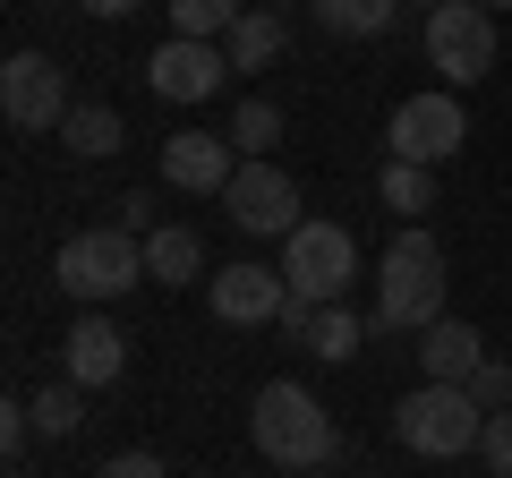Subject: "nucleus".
Segmentation results:
<instances>
[{"instance_id": "nucleus-4", "label": "nucleus", "mask_w": 512, "mask_h": 478, "mask_svg": "<svg viewBox=\"0 0 512 478\" xmlns=\"http://www.w3.org/2000/svg\"><path fill=\"white\" fill-rule=\"evenodd\" d=\"M478 427H487V410L470 402V385H436L427 376L410 402H393V444L419 461H461L478 453Z\"/></svg>"}, {"instance_id": "nucleus-25", "label": "nucleus", "mask_w": 512, "mask_h": 478, "mask_svg": "<svg viewBox=\"0 0 512 478\" xmlns=\"http://www.w3.org/2000/svg\"><path fill=\"white\" fill-rule=\"evenodd\" d=\"M470 402H478V410H504V402H512V368H504V359H487V368L470 376Z\"/></svg>"}, {"instance_id": "nucleus-19", "label": "nucleus", "mask_w": 512, "mask_h": 478, "mask_svg": "<svg viewBox=\"0 0 512 478\" xmlns=\"http://www.w3.org/2000/svg\"><path fill=\"white\" fill-rule=\"evenodd\" d=\"M308 9L325 18V35L367 43V35H384V26H393V9H402V0H308Z\"/></svg>"}, {"instance_id": "nucleus-6", "label": "nucleus", "mask_w": 512, "mask_h": 478, "mask_svg": "<svg viewBox=\"0 0 512 478\" xmlns=\"http://www.w3.org/2000/svg\"><path fill=\"white\" fill-rule=\"evenodd\" d=\"M427 69L444 86H478L495 69V9L487 0H436L427 9Z\"/></svg>"}, {"instance_id": "nucleus-12", "label": "nucleus", "mask_w": 512, "mask_h": 478, "mask_svg": "<svg viewBox=\"0 0 512 478\" xmlns=\"http://www.w3.org/2000/svg\"><path fill=\"white\" fill-rule=\"evenodd\" d=\"M231 171H239V146H231V137H205V129L163 137V180L188 188V197H222Z\"/></svg>"}, {"instance_id": "nucleus-32", "label": "nucleus", "mask_w": 512, "mask_h": 478, "mask_svg": "<svg viewBox=\"0 0 512 478\" xmlns=\"http://www.w3.org/2000/svg\"><path fill=\"white\" fill-rule=\"evenodd\" d=\"M487 478H495V470H487Z\"/></svg>"}, {"instance_id": "nucleus-29", "label": "nucleus", "mask_w": 512, "mask_h": 478, "mask_svg": "<svg viewBox=\"0 0 512 478\" xmlns=\"http://www.w3.org/2000/svg\"><path fill=\"white\" fill-rule=\"evenodd\" d=\"M77 9H94V18H137L146 0H77Z\"/></svg>"}, {"instance_id": "nucleus-21", "label": "nucleus", "mask_w": 512, "mask_h": 478, "mask_svg": "<svg viewBox=\"0 0 512 478\" xmlns=\"http://www.w3.org/2000/svg\"><path fill=\"white\" fill-rule=\"evenodd\" d=\"M222 137H231L239 154H274V146H282V103H265V94H248V103L231 111V129H222Z\"/></svg>"}, {"instance_id": "nucleus-23", "label": "nucleus", "mask_w": 512, "mask_h": 478, "mask_svg": "<svg viewBox=\"0 0 512 478\" xmlns=\"http://www.w3.org/2000/svg\"><path fill=\"white\" fill-rule=\"evenodd\" d=\"M384 205L419 222L427 205H436V171H427V163H402V154H393V163H384Z\"/></svg>"}, {"instance_id": "nucleus-3", "label": "nucleus", "mask_w": 512, "mask_h": 478, "mask_svg": "<svg viewBox=\"0 0 512 478\" xmlns=\"http://www.w3.org/2000/svg\"><path fill=\"white\" fill-rule=\"evenodd\" d=\"M52 282L77 299V308L128 299L137 282H146V239H137V231H120V222H103V231H77V239H60Z\"/></svg>"}, {"instance_id": "nucleus-14", "label": "nucleus", "mask_w": 512, "mask_h": 478, "mask_svg": "<svg viewBox=\"0 0 512 478\" xmlns=\"http://www.w3.org/2000/svg\"><path fill=\"white\" fill-rule=\"evenodd\" d=\"M419 368L436 376V385H470V376L487 368V333L461 325V316H436V325H427V342H419Z\"/></svg>"}, {"instance_id": "nucleus-27", "label": "nucleus", "mask_w": 512, "mask_h": 478, "mask_svg": "<svg viewBox=\"0 0 512 478\" xmlns=\"http://www.w3.org/2000/svg\"><path fill=\"white\" fill-rule=\"evenodd\" d=\"M26 436H35V410H26V402H9V410H0V453H18Z\"/></svg>"}, {"instance_id": "nucleus-1", "label": "nucleus", "mask_w": 512, "mask_h": 478, "mask_svg": "<svg viewBox=\"0 0 512 478\" xmlns=\"http://www.w3.org/2000/svg\"><path fill=\"white\" fill-rule=\"evenodd\" d=\"M248 436H256V453L274 461V470H325V461L342 453V427H333V410L316 402L308 385H291V376L256 385V402H248Z\"/></svg>"}, {"instance_id": "nucleus-24", "label": "nucleus", "mask_w": 512, "mask_h": 478, "mask_svg": "<svg viewBox=\"0 0 512 478\" xmlns=\"http://www.w3.org/2000/svg\"><path fill=\"white\" fill-rule=\"evenodd\" d=\"M478 461H487L495 478H512V402L487 410V427H478Z\"/></svg>"}, {"instance_id": "nucleus-5", "label": "nucleus", "mask_w": 512, "mask_h": 478, "mask_svg": "<svg viewBox=\"0 0 512 478\" xmlns=\"http://www.w3.org/2000/svg\"><path fill=\"white\" fill-rule=\"evenodd\" d=\"M282 274H291L299 308H333V299L350 291V274H359V239H350L342 222H299V231L282 239Z\"/></svg>"}, {"instance_id": "nucleus-28", "label": "nucleus", "mask_w": 512, "mask_h": 478, "mask_svg": "<svg viewBox=\"0 0 512 478\" xmlns=\"http://www.w3.org/2000/svg\"><path fill=\"white\" fill-rule=\"evenodd\" d=\"M120 231H137V239L163 231V222H154V197H146V188H137V197H120Z\"/></svg>"}, {"instance_id": "nucleus-26", "label": "nucleus", "mask_w": 512, "mask_h": 478, "mask_svg": "<svg viewBox=\"0 0 512 478\" xmlns=\"http://www.w3.org/2000/svg\"><path fill=\"white\" fill-rule=\"evenodd\" d=\"M94 478H171V470H163V453H111Z\"/></svg>"}, {"instance_id": "nucleus-30", "label": "nucleus", "mask_w": 512, "mask_h": 478, "mask_svg": "<svg viewBox=\"0 0 512 478\" xmlns=\"http://www.w3.org/2000/svg\"><path fill=\"white\" fill-rule=\"evenodd\" d=\"M487 9H512V0H487Z\"/></svg>"}, {"instance_id": "nucleus-17", "label": "nucleus", "mask_w": 512, "mask_h": 478, "mask_svg": "<svg viewBox=\"0 0 512 478\" xmlns=\"http://www.w3.org/2000/svg\"><path fill=\"white\" fill-rule=\"evenodd\" d=\"M282 43H291V26H282V9H248V18L222 35V52H231V69H274Z\"/></svg>"}, {"instance_id": "nucleus-10", "label": "nucleus", "mask_w": 512, "mask_h": 478, "mask_svg": "<svg viewBox=\"0 0 512 478\" xmlns=\"http://www.w3.org/2000/svg\"><path fill=\"white\" fill-rule=\"evenodd\" d=\"M146 86L163 94V103H214L222 86H231V52H222V43H205V35H171L163 52L146 60Z\"/></svg>"}, {"instance_id": "nucleus-15", "label": "nucleus", "mask_w": 512, "mask_h": 478, "mask_svg": "<svg viewBox=\"0 0 512 478\" xmlns=\"http://www.w3.org/2000/svg\"><path fill=\"white\" fill-rule=\"evenodd\" d=\"M197 274H205V239L188 231V222H163V231H146V282H171V291H188Z\"/></svg>"}, {"instance_id": "nucleus-8", "label": "nucleus", "mask_w": 512, "mask_h": 478, "mask_svg": "<svg viewBox=\"0 0 512 478\" xmlns=\"http://www.w3.org/2000/svg\"><path fill=\"white\" fill-rule=\"evenodd\" d=\"M461 137H470V111H461V94H410V103H393V120H384V146L402 154V163H453Z\"/></svg>"}, {"instance_id": "nucleus-18", "label": "nucleus", "mask_w": 512, "mask_h": 478, "mask_svg": "<svg viewBox=\"0 0 512 478\" xmlns=\"http://www.w3.org/2000/svg\"><path fill=\"white\" fill-rule=\"evenodd\" d=\"M359 342H367V325L333 299V308H308V333H299V350H316L325 368H342V359H359Z\"/></svg>"}, {"instance_id": "nucleus-7", "label": "nucleus", "mask_w": 512, "mask_h": 478, "mask_svg": "<svg viewBox=\"0 0 512 478\" xmlns=\"http://www.w3.org/2000/svg\"><path fill=\"white\" fill-rule=\"evenodd\" d=\"M222 214H231L248 239H291L299 222H308V214H299V180H291L282 163H265V154H248V163L231 171V188H222Z\"/></svg>"}, {"instance_id": "nucleus-11", "label": "nucleus", "mask_w": 512, "mask_h": 478, "mask_svg": "<svg viewBox=\"0 0 512 478\" xmlns=\"http://www.w3.org/2000/svg\"><path fill=\"white\" fill-rule=\"evenodd\" d=\"M205 299H214L222 325L256 333V325H282V308H291V274L282 265H222V274H205Z\"/></svg>"}, {"instance_id": "nucleus-31", "label": "nucleus", "mask_w": 512, "mask_h": 478, "mask_svg": "<svg viewBox=\"0 0 512 478\" xmlns=\"http://www.w3.org/2000/svg\"><path fill=\"white\" fill-rule=\"evenodd\" d=\"M427 9H436V0H427Z\"/></svg>"}, {"instance_id": "nucleus-2", "label": "nucleus", "mask_w": 512, "mask_h": 478, "mask_svg": "<svg viewBox=\"0 0 512 478\" xmlns=\"http://www.w3.org/2000/svg\"><path fill=\"white\" fill-rule=\"evenodd\" d=\"M444 316V248L436 231H393V248H384V274H376V325L384 333H427Z\"/></svg>"}, {"instance_id": "nucleus-9", "label": "nucleus", "mask_w": 512, "mask_h": 478, "mask_svg": "<svg viewBox=\"0 0 512 478\" xmlns=\"http://www.w3.org/2000/svg\"><path fill=\"white\" fill-rule=\"evenodd\" d=\"M0 111H9V129H60L69 120V69L52 52H9L0 69Z\"/></svg>"}, {"instance_id": "nucleus-13", "label": "nucleus", "mask_w": 512, "mask_h": 478, "mask_svg": "<svg viewBox=\"0 0 512 478\" xmlns=\"http://www.w3.org/2000/svg\"><path fill=\"white\" fill-rule=\"evenodd\" d=\"M60 376H77V385H120L128 376V333L111 325V316H77L69 333H60Z\"/></svg>"}, {"instance_id": "nucleus-22", "label": "nucleus", "mask_w": 512, "mask_h": 478, "mask_svg": "<svg viewBox=\"0 0 512 478\" xmlns=\"http://www.w3.org/2000/svg\"><path fill=\"white\" fill-rule=\"evenodd\" d=\"M239 18H248V0H171V35H205V43H222Z\"/></svg>"}, {"instance_id": "nucleus-20", "label": "nucleus", "mask_w": 512, "mask_h": 478, "mask_svg": "<svg viewBox=\"0 0 512 478\" xmlns=\"http://www.w3.org/2000/svg\"><path fill=\"white\" fill-rule=\"evenodd\" d=\"M26 410H35V436H77V427H86V385L60 376V385H43Z\"/></svg>"}, {"instance_id": "nucleus-16", "label": "nucleus", "mask_w": 512, "mask_h": 478, "mask_svg": "<svg viewBox=\"0 0 512 478\" xmlns=\"http://www.w3.org/2000/svg\"><path fill=\"white\" fill-rule=\"evenodd\" d=\"M52 137L77 154V163H103V154L128 146V129H120V111H111V103H69V120H60Z\"/></svg>"}]
</instances>
